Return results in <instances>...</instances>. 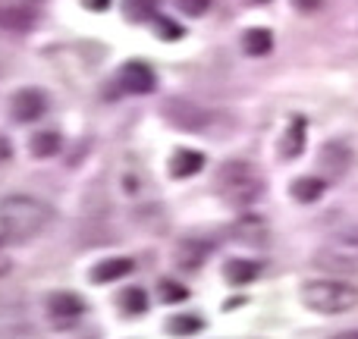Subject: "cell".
<instances>
[{"instance_id": "6da1fadb", "label": "cell", "mask_w": 358, "mask_h": 339, "mask_svg": "<svg viewBox=\"0 0 358 339\" xmlns=\"http://www.w3.org/2000/svg\"><path fill=\"white\" fill-rule=\"evenodd\" d=\"M54 220L50 204L31 195H6L0 198V236L6 242H29L41 236Z\"/></svg>"}, {"instance_id": "7a4b0ae2", "label": "cell", "mask_w": 358, "mask_h": 339, "mask_svg": "<svg viewBox=\"0 0 358 339\" xmlns=\"http://www.w3.org/2000/svg\"><path fill=\"white\" fill-rule=\"evenodd\" d=\"M302 302L317 315H346L358 308V286L346 280H308L302 286Z\"/></svg>"}, {"instance_id": "3957f363", "label": "cell", "mask_w": 358, "mask_h": 339, "mask_svg": "<svg viewBox=\"0 0 358 339\" xmlns=\"http://www.w3.org/2000/svg\"><path fill=\"white\" fill-rule=\"evenodd\" d=\"M217 189L236 208H245V204H255L264 192V179L258 176V170L245 161H229L220 167V176H217Z\"/></svg>"}, {"instance_id": "277c9868", "label": "cell", "mask_w": 358, "mask_h": 339, "mask_svg": "<svg viewBox=\"0 0 358 339\" xmlns=\"http://www.w3.org/2000/svg\"><path fill=\"white\" fill-rule=\"evenodd\" d=\"M41 16V0H0V29L29 31Z\"/></svg>"}, {"instance_id": "5b68a950", "label": "cell", "mask_w": 358, "mask_h": 339, "mask_svg": "<svg viewBox=\"0 0 358 339\" xmlns=\"http://www.w3.org/2000/svg\"><path fill=\"white\" fill-rule=\"evenodd\" d=\"M352 148L343 142H327L317 154V167H321V179L324 182H340L349 170H352Z\"/></svg>"}, {"instance_id": "8992f818", "label": "cell", "mask_w": 358, "mask_h": 339, "mask_svg": "<svg viewBox=\"0 0 358 339\" xmlns=\"http://www.w3.org/2000/svg\"><path fill=\"white\" fill-rule=\"evenodd\" d=\"M157 85L155 79V69L148 66V63H126L123 69H120V88H123L126 94H151Z\"/></svg>"}, {"instance_id": "52a82bcc", "label": "cell", "mask_w": 358, "mask_h": 339, "mask_svg": "<svg viewBox=\"0 0 358 339\" xmlns=\"http://www.w3.org/2000/svg\"><path fill=\"white\" fill-rule=\"evenodd\" d=\"M10 110L19 123H31V120L44 117V110H48V98H44V92H38V88H22V92L13 94Z\"/></svg>"}, {"instance_id": "ba28073f", "label": "cell", "mask_w": 358, "mask_h": 339, "mask_svg": "<svg viewBox=\"0 0 358 339\" xmlns=\"http://www.w3.org/2000/svg\"><path fill=\"white\" fill-rule=\"evenodd\" d=\"M48 315L54 324H63V327H73L82 315H85V305L76 292H57L48 302Z\"/></svg>"}, {"instance_id": "9c48e42d", "label": "cell", "mask_w": 358, "mask_h": 339, "mask_svg": "<svg viewBox=\"0 0 358 339\" xmlns=\"http://www.w3.org/2000/svg\"><path fill=\"white\" fill-rule=\"evenodd\" d=\"M164 110H167L170 123L179 126V129H204V123H208V113L201 107H195L192 101H170Z\"/></svg>"}, {"instance_id": "30bf717a", "label": "cell", "mask_w": 358, "mask_h": 339, "mask_svg": "<svg viewBox=\"0 0 358 339\" xmlns=\"http://www.w3.org/2000/svg\"><path fill=\"white\" fill-rule=\"evenodd\" d=\"M198 170H204V154L201 151H192V148H179L173 157H170V173L176 179L185 176H195Z\"/></svg>"}, {"instance_id": "8fae6325", "label": "cell", "mask_w": 358, "mask_h": 339, "mask_svg": "<svg viewBox=\"0 0 358 339\" xmlns=\"http://www.w3.org/2000/svg\"><path fill=\"white\" fill-rule=\"evenodd\" d=\"M132 271H136V264H132L129 258H107V261H101V264L94 267L92 280L94 283H113V280L129 277Z\"/></svg>"}, {"instance_id": "7c38bea8", "label": "cell", "mask_w": 358, "mask_h": 339, "mask_svg": "<svg viewBox=\"0 0 358 339\" xmlns=\"http://www.w3.org/2000/svg\"><path fill=\"white\" fill-rule=\"evenodd\" d=\"M233 236L236 239H242V242H248V245H261V242L267 239V223L261 220V217L248 214L233 226Z\"/></svg>"}, {"instance_id": "4fadbf2b", "label": "cell", "mask_w": 358, "mask_h": 339, "mask_svg": "<svg viewBox=\"0 0 358 339\" xmlns=\"http://www.w3.org/2000/svg\"><path fill=\"white\" fill-rule=\"evenodd\" d=\"M305 136H308V123H305V117H296L289 123V129H286V136H283V157H299L302 154Z\"/></svg>"}, {"instance_id": "5bb4252c", "label": "cell", "mask_w": 358, "mask_h": 339, "mask_svg": "<svg viewBox=\"0 0 358 339\" xmlns=\"http://www.w3.org/2000/svg\"><path fill=\"white\" fill-rule=\"evenodd\" d=\"M242 48L252 57H264L273 50V35L267 29H248L245 35H242Z\"/></svg>"}, {"instance_id": "9a60e30c", "label": "cell", "mask_w": 358, "mask_h": 339, "mask_svg": "<svg viewBox=\"0 0 358 339\" xmlns=\"http://www.w3.org/2000/svg\"><path fill=\"white\" fill-rule=\"evenodd\" d=\"M60 148H63V138L50 129L35 132V136H31V145H29L31 157H54V154H60Z\"/></svg>"}, {"instance_id": "2e32d148", "label": "cell", "mask_w": 358, "mask_h": 339, "mask_svg": "<svg viewBox=\"0 0 358 339\" xmlns=\"http://www.w3.org/2000/svg\"><path fill=\"white\" fill-rule=\"evenodd\" d=\"M324 189H327V182H324L321 176H302V179L292 182V195H296L302 204L317 201V198L324 195Z\"/></svg>"}, {"instance_id": "e0dca14e", "label": "cell", "mask_w": 358, "mask_h": 339, "mask_svg": "<svg viewBox=\"0 0 358 339\" xmlns=\"http://www.w3.org/2000/svg\"><path fill=\"white\" fill-rule=\"evenodd\" d=\"M261 264H255V261H229L227 264V280L233 286H242V283H252L255 277H258Z\"/></svg>"}, {"instance_id": "ac0fdd59", "label": "cell", "mask_w": 358, "mask_h": 339, "mask_svg": "<svg viewBox=\"0 0 358 339\" xmlns=\"http://www.w3.org/2000/svg\"><path fill=\"white\" fill-rule=\"evenodd\" d=\"M208 258V245L204 242H182V245L176 248V261L182 267H201V261Z\"/></svg>"}, {"instance_id": "d6986e66", "label": "cell", "mask_w": 358, "mask_h": 339, "mask_svg": "<svg viewBox=\"0 0 358 339\" xmlns=\"http://www.w3.org/2000/svg\"><path fill=\"white\" fill-rule=\"evenodd\" d=\"M204 324H201V317H195V315H179V317H170V324H167V330L173 336H192V333H198Z\"/></svg>"}, {"instance_id": "ffe728a7", "label": "cell", "mask_w": 358, "mask_h": 339, "mask_svg": "<svg viewBox=\"0 0 358 339\" xmlns=\"http://www.w3.org/2000/svg\"><path fill=\"white\" fill-rule=\"evenodd\" d=\"M120 308H123L126 315H145V311H148V298H145L142 289H126L123 296H120Z\"/></svg>"}, {"instance_id": "44dd1931", "label": "cell", "mask_w": 358, "mask_h": 339, "mask_svg": "<svg viewBox=\"0 0 358 339\" xmlns=\"http://www.w3.org/2000/svg\"><path fill=\"white\" fill-rule=\"evenodd\" d=\"M126 16L132 22H145V19L155 16V3L151 0H126Z\"/></svg>"}, {"instance_id": "7402d4cb", "label": "cell", "mask_w": 358, "mask_h": 339, "mask_svg": "<svg viewBox=\"0 0 358 339\" xmlns=\"http://www.w3.org/2000/svg\"><path fill=\"white\" fill-rule=\"evenodd\" d=\"M161 298L164 302H185L189 298V289L176 280H161Z\"/></svg>"}, {"instance_id": "603a6c76", "label": "cell", "mask_w": 358, "mask_h": 339, "mask_svg": "<svg viewBox=\"0 0 358 339\" xmlns=\"http://www.w3.org/2000/svg\"><path fill=\"white\" fill-rule=\"evenodd\" d=\"M336 245L352 248V252H358V226H355V223H352V226L336 229Z\"/></svg>"}, {"instance_id": "cb8c5ba5", "label": "cell", "mask_w": 358, "mask_h": 339, "mask_svg": "<svg viewBox=\"0 0 358 339\" xmlns=\"http://www.w3.org/2000/svg\"><path fill=\"white\" fill-rule=\"evenodd\" d=\"M176 3L185 16H201V13H208L210 0H176Z\"/></svg>"}, {"instance_id": "d4e9b609", "label": "cell", "mask_w": 358, "mask_h": 339, "mask_svg": "<svg viewBox=\"0 0 358 339\" xmlns=\"http://www.w3.org/2000/svg\"><path fill=\"white\" fill-rule=\"evenodd\" d=\"M157 31H161L164 38H179L182 35V29H179V25H173V22H167V19H157Z\"/></svg>"}, {"instance_id": "484cf974", "label": "cell", "mask_w": 358, "mask_h": 339, "mask_svg": "<svg viewBox=\"0 0 358 339\" xmlns=\"http://www.w3.org/2000/svg\"><path fill=\"white\" fill-rule=\"evenodd\" d=\"M82 6H85V10H94V13H104L107 6H110V0H82Z\"/></svg>"}, {"instance_id": "4316f807", "label": "cell", "mask_w": 358, "mask_h": 339, "mask_svg": "<svg viewBox=\"0 0 358 339\" xmlns=\"http://www.w3.org/2000/svg\"><path fill=\"white\" fill-rule=\"evenodd\" d=\"M292 6H296V10H302V13H311V10H317V6H321V0H292Z\"/></svg>"}, {"instance_id": "83f0119b", "label": "cell", "mask_w": 358, "mask_h": 339, "mask_svg": "<svg viewBox=\"0 0 358 339\" xmlns=\"http://www.w3.org/2000/svg\"><path fill=\"white\" fill-rule=\"evenodd\" d=\"M10 267H13V264H10V258H6V252L0 248V277H3V273L10 271Z\"/></svg>"}, {"instance_id": "f1b7e54d", "label": "cell", "mask_w": 358, "mask_h": 339, "mask_svg": "<svg viewBox=\"0 0 358 339\" xmlns=\"http://www.w3.org/2000/svg\"><path fill=\"white\" fill-rule=\"evenodd\" d=\"M334 339H358V330H346V333H336Z\"/></svg>"}, {"instance_id": "f546056e", "label": "cell", "mask_w": 358, "mask_h": 339, "mask_svg": "<svg viewBox=\"0 0 358 339\" xmlns=\"http://www.w3.org/2000/svg\"><path fill=\"white\" fill-rule=\"evenodd\" d=\"M245 3H252V6H258V3H267V0H245Z\"/></svg>"}]
</instances>
